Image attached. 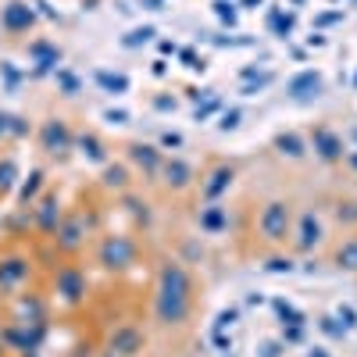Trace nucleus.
Instances as JSON below:
<instances>
[{
    "instance_id": "obj_2",
    "label": "nucleus",
    "mask_w": 357,
    "mask_h": 357,
    "mask_svg": "<svg viewBox=\"0 0 357 357\" xmlns=\"http://www.w3.org/2000/svg\"><path fill=\"white\" fill-rule=\"evenodd\" d=\"M257 232L264 247H286L293 236V204L289 200H268L257 215Z\"/></svg>"
},
{
    "instance_id": "obj_22",
    "label": "nucleus",
    "mask_w": 357,
    "mask_h": 357,
    "mask_svg": "<svg viewBox=\"0 0 357 357\" xmlns=\"http://www.w3.org/2000/svg\"><path fill=\"white\" fill-rule=\"evenodd\" d=\"M318 86H321V79H318V75H301V79H296V82H293L289 89H293L296 97H301L304 89H318Z\"/></svg>"
},
{
    "instance_id": "obj_20",
    "label": "nucleus",
    "mask_w": 357,
    "mask_h": 357,
    "mask_svg": "<svg viewBox=\"0 0 357 357\" xmlns=\"http://www.w3.org/2000/svg\"><path fill=\"white\" fill-rule=\"evenodd\" d=\"M107 186H114V190H126L129 186V172L126 168H107Z\"/></svg>"
},
{
    "instance_id": "obj_23",
    "label": "nucleus",
    "mask_w": 357,
    "mask_h": 357,
    "mask_svg": "<svg viewBox=\"0 0 357 357\" xmlns=\"http://www.w3.org/2000/svg\"><path fill=\"white\" fill-rule=\"evenodd\" d=\"M11 183H15V161H4L0 165V193H8Z\"/></svg>"
},
{
    "instance_id": "obj_15",
    "label": "nucleus",
    "mask_w": 357,
    "mask_h": 357,
    "mask_svg": "<svg viewBox=\"0 0 357 357\" xmlns=\"http://www.w3.org/2000/svg\"><path fill=\"white\" fill-rule=\"evenodd\" d=\"M25 261H18V257H11V261H4L0 264V286H15V282H22L25 279Z\"/></svg>"
},
{
    "instance_id": "obj_1",
    "label": "nucleus",
    "mask_w": 357,
    "mask_h": 357,
    "mask_svg": "<svg viewBox=\"0 0 357 357\" xmlns=\"http://www.w3.org/2000/svg\"><path fill=\"white\" fill-rule=\"evenodd\" d=\"M154 311L161 325H183L193 311V282L186 275V268L178 261H165L158 272V296H154Z\"/></svg>"
},
{
    "instance_id": "obj_13",
    "label": "nucleus",
    "mask_w": 357,
    "mask_h": 357,
    "mask_svg": "<svg viewBox=\"0 0 357 357\" xmlns=\"http://www.w3.org/2000/svg\"><path fill=\"white\" fill-rule=\"evenodd\" d=\"M36 222L43 232H54L57 222H61V204H57V197H43L40 207H36Z\"/></svg>"
},
{
    "instance_id": "obj_19",
    "label": "nucleus",
    "mask_w": 357,
    "mask_h": 357,
    "mask_svg": "<svg viewBox=\"0 0 357 357\" xmlns=\"http://www.w3.org/2000/svg\"><path fill=\"white\" fill-rule=\"evenodd\" d=\"M132 158H136L139 165H146V172H158V168H161V158L151 151V146H139V143H136V146H132Z\"/></svg>"
},
{
    "instance_id": "obj_11",
    "label": "nucleus",
    "mask_w": 357,
    "mask_h": 357,
    "mask_svg": "<svg viewBox=\"0 0 357 357\" xmlns=\"http://www.w3.org/2000/svg\"><path fill=\"white\" fill-rule=\"evenodd\" d=\"M0 22H4L8 33H25V29L33 25V11H29L22 0H11V4L4 8V15H0Z\"/></svg>"
},
{
    "instance_id": "obj_26",
    "label": "nucleus",
    "mask_w": 357,
    "mask_h": 357,
    "mask_svg": "<svg viewBox=\"0 0 357 357\" xmlns=\"http://www.w3.org/2000/svg\"><path fill=\"white\" fill-rule=\"evenodd\" d=\"M8 122H11V118H8V114H0V132H4V129H8Z\"/></svg>"
},
{
    "instance_id": "obj_18",
    "label": "nucleus",
    "mask_w": 357,
    "mask_h": 357,
    "mask_svg": "<svg viewBox=\"0 0 357 357\" xmlns=\"http://www.w3.org/2000/svg\"><path fill=\"white\" fill-rule=\"evenodd\" d=\"M200 225H204L207 232H218V229L225 225V211H222L218 204H211V207H207V211L200 215Z\"/></svg>"
},
{
    "instance_id": "obj_21",
    "label": "nucleus",
    "mask_w": 357,
    "mask_h": 357,
    "mask_svg": "<svg viewBox=\"0 0 357 357\" xmlns=\"http://www.w3.org/2000/svg\"><path fill=\"white\" fill-rule=\"evenodd\" d=\"M40 178H43V172H33V175H29V183H25V186H22V193H18V197H22V204H29V200L36 197V190H40Z\"/></svg>"
},
{
    "instance_id": "obj_9",
    "label": "nucleus",
    "mask_w": 357,
    "mask_h": 357,
    "mask_svg": "<svg viewBox=\"0 0 357 357\" xmlns=\"http://www.w3.org/2000/svg\"><path fill=\"white\" fill-rule=\"evenodd\" d=\"M161 172H165V186L175 190V193L190 190V183H193V168H190L186 161H178V158H175V161H165Z\"/></svg>"
},
{
    "instance_id": "obj_4",
    "label": "nucleus",
    "mask_w": 357,
    "mask_h": 357,
    "mask_svg": "<svg viewBox=\"0 0 357 357\" xmlns=\"http://www.w3.org/2000/svg\"><path fill=\"white\" fill-rule=\"evenodd\" d=\"M136 261V243L129 236H107L100 247V264L104 268H129Z\"/></svg>"
},
{
    "instance_id": "obj_5",
    "label": "nucleus",
    "mask_w": 357,
    "mask_h": 357,
    "mask_svg": "<svg viewBox=\"0 0 357 357\" xmlns=\"http://www.w3.org/2000/svg\"><path fill=\"white\" fill-rule=\"evenodd\" d=\"M86 236H89V225H86V218L82 215H68V218H61L57 222V229H54V240H57V247L61 250H79L82 243H86Z\"/></svg>"
},
{
    "instance_id": "obj_25",
    "label": "nucleus",
    "mask_w": 357,
    "mask_h": 357,
    "mask_svg": "<svg viewBox=\"0 0 357 357\" xmlns=\"http://www.w3.org/2000/svg\"><path fill=\"white\" fill-rule=\"evenodd\" d=\"M100 82H104V86H111V89H126V86H129L122 75H118V79H111V75H100Z\"/></svg>"
},
{
    "instance_id": "obj_12",
    "label": "nucleus",
    "mask_w": 357,
    "mask_h": 357,
    "mask_svg": "<svg viewBox=\"0 0 357 357\" xmlns=\"http://www.w3.org/2000/svg\"><path fill=\"white\" fill-rule=\"evenodd\" d=\"M314 151L325 158V161H336L340 154H343V143H340V136L333 132V129H314Z\"/></svg>"
},
{
    "instance_id": "obj_8",
    "label": "nucleus",
    "mask_w": 357,
    "mask_h": 357,
    "mask_svg": "<svg viewBox=\"0 0 357 357\" xmlns=\"http://www.w3.org/2000/svg\"><path fill=\"white\" fill-rule=\"evenodd\" d=\"M232 178H236V168L232 165H215L211 175H207V183H204V200H218L229 186H232Z\"/></svg>"
},
{
    "instance_id": "obj_16",
    "label": "nucleus",
    "mask_w": 357,
    "mask_h": 357,
    "mask_svg": "<svg viewBox=\"0 0 357 357\" xmlns=\"http://www.w3.org/2000/svg\"><path fill=\"white\" fill-rule=\"evenodd\" d=\"M336 222L347 229H357V200H336Z\"/></svg>"
},
{
    "instance_id": "obj_3",
    "label": "nucleus",
    "mask_w": 357,
    "mask_h": 357,
    "mask_svg": "<svg viewBox=\"0 0 357 357\" xmlns=\"http://www.w3.org/2000/svg\"><path fill=\"white\" fill-rule=\"evenodd\" d=\"M321 240H325V222H321V215H318V207H304L301 218L293 222V236H289L293 250L307 254V250H314Z\"/></svg>"
},
{
    "instance_id": "obj_10",
    "label": "nucleus",
    "mask_w": 357,
    "mask_h": 357,
    "mask_svg": "<svg viewBox=\"0 0 357 357\" xmlns=\"http://www.w3.org/2000/svg\"><path fill=\"white\" fill-rule=\"evenodd\" d=\"M333 264L340 272H357V229L333 247Z\"/></svg>"
},
{
    "instance_id": "obj_24",
    "label": "nucleus",
    "mask_w": 357,
    "mask_h": 357,
    "mask_svg": "<svg viewBox=\"0 0 357 357\" xmlns=\"http://www.w3.org/2000/svg\"><path fill=\"white\" fill-rule=\"evenodd\" d=\"M82 154H89V158H97V161H104V151H100V143L93 139V136H82Z\"/></svg>"
},
{
    "instance_id": "obj_7",
    "label": "nucleus",
    "mask_w": 357,
    "mask_h": 357,
    "mask_svg": "<svg viewBox=\"0 0 357 357\" xmlns=\"http://www.w3.org/2000/svg\"><path fill=\"white\" fill-rule=\"evenodd\" d=\"M57 293L65 296V301H82V293H86V275L79 272V268H61V272H57Z\"/></svg>"
},
{
    "instance_id": "obj_14",
    "label": "nucleus",
    "mask_w": 357,
    "mask_h": 357,
    "mask_svg": "<svg viewBox=\"0 0 357 357\" xmlns=\"http://www.w3.org/2000/svg\"><path fill=\"white\" fill-rule=\"evenodd\" d=\"M111 347H114L118 354H126V357H129V354L139 350V333H136V329H118V333L111 336Z\"/></svg>"
},
{
    "instance_id": "obj_17",
    "label": "nucleus",
    "mask_w": 357,
    "mask_h": 357,
    "mask_svg": "<svg viewBox=\"0 0 357 357\" xmlns=\"http://www.w3.org/2000/svg\"><path fill=\"white\" fill-rule=\"evenodd\" d=\"M275 146H279V151L282 154H289V158H304V139L301 136H275Z\"/></svg>"
},
{
    "instance_id": "obj_6",
    "label": "nucleus",
    "mask_w": 357,
    "mask_h": 357,
    "mask_svg": "<svg viewBox=\"0 0 357 357\" xmlns=\"http://www.w3.org/2000/svg\"><path fill=\"white\" fill-rule=\"evenodd\" d=\"M68 146H72L68 126L61 122V118H50V122L43 126V151H47V154H65Z\"/></svg>"
}]
</instances>
